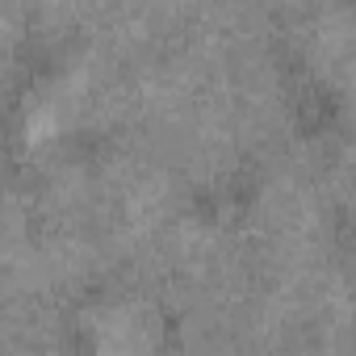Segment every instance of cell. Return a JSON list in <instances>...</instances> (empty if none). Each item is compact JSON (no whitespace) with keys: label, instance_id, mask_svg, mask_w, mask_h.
<instances>
[{"label":"cell","instance_id":"obj_1","mask_svg":"<svg viewBox=\"0 0 356 356\" xmlns=\"http://www.w3.org/2000/svg\"><path fill=\"white\" fill-rule=\"evenodd\" d=\"M151 343V327L138 310L118 306L105 310L97 323V356H143Z\"/></svg>","mask_w":356,"mask_h":356}]
</instances>
